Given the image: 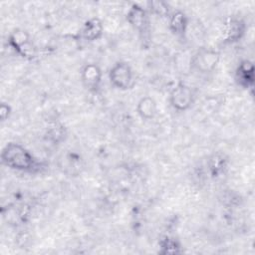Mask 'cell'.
Listing matches in <instances>:
<instances>
[{
    "label": "cell",
    "instance_id": "obj_2",
    "mask_svg": "<svg viewBox=\"0 0 255 255\" xmlns=\"http://www.w3.org/2000/svg\"><path fill=\"white\" fill-rule=\"evenodd\" d=\"M111 84L122 91L132 88L134 84V75L131 67L127 62H118L113 65L109 72Z\"/></svg>",
    "mask_w": 255,
    "mask_h": 255
},
{
    "label": "cell",
    "instance_id": "obj_11",
    "mask_svg": "<svg viewBox=\"0 0 255 255\" xmlns=\"http://www.w3.org/2000/svg\"><path fill=\"white\" fill-rule=\"evenodd\" d=\"M188 26V18L184 12L177 10L168 16V28L176 37H183Z\"/></svg>",
    "mask_w": 255,
    "mask_h": 255
},
{
    "label": "cell",
    "instance_id": "obj_5",
    "mask_svg": "<svg viewBox=\"0 0 255 255\" xmlns=\"http://www.w3.org/2000/svg\"><path fill=\"white\" fill-rule=\"evenodd\" d=\"M168 101L174 110L178 112H184L188 110L193 104L194 94L189 86L179 83L171 90Z\"/></svg>",
    "mask_w": 255,
    "mask_h": 255
},
{
    "label": "cell",
    "instance_id": "obj_16",
    "mask_svg": "<svg viewBox=\"0 0 255 255\" xmlns=\"http://www.w3.org/2000/svg\"><path fill=\"white\" fill-rule=\"evenodd\" d=\"M148 9L151 13L159 17H167L170 15L169 5L163 1H149L147 3Z\"/></svg>",
    "mask_w": 255,
    "mask_h": 255
},
{
    "label": "cell",
    "instance_id": "obj_8",
    "mask_svg": "<svg viewBox=\"0 0 255 255\" xmlns=\"http://www.w3.org/2000/svg\"><path fill=\"white\" fill-rule=\"evenodd\" d=\"M246 25L239 18H230L226 21L223 28V38L225 42L234 43L239 41L245 34Z\"/></svg>",
    "mask_w": 255,
    "mask_h": 255
},
{
    "label": "cell",
    "instance_id": "obj_4",
    "mask_svg": "<svg viewBox=\"0 0 255 255\" xmlns=\"http://www.w3.org/2000/svg\"><path fill=\"white\" fill-rule=\"evenodd\" d=\"M127 20L129 25L138 32L141 40L147 41L149 38V18L147 12L140 5L133 3L128 10Z\"/></svg>",
    "mask_w": 255,
    "mask_h": 255
},
{
    "label": "cell",
    "instance_id": "obj_12",
    "mask_svg": "<svg viewBox=\"0 0 255 255\" xmlns=\"http://www.w3.org/2000/svg\"><path fill=\"white\" fill-rule=\"evenodd\" d=\"M207 166L212 177H220L228 168V157L222 152H215L209 157Z\"/></svg>",
    "mask_w": 255,
    "mask_h": 255
},
{
    "label": "cell",
    "instance_id": "obj_9",
    "mask_svg": "<svg viewBox=\"0 0 255 255\" xmlns=\"http://www.w3.org/2000/svg\"><path fill=\"white\" fill-rule=\"evenodd\" d=\"M235 81L243 89L253 87L254 83V66L249 60H243L236 68Z\"/></svg>",
    "mask_w": 255,
    "mask_h": 255
},
{
    "label": "cell",
    "instance_id": "obj_15",
    "mask_svg": "<svg viewBox=\"0 0 255 255\" xmlns=\"http://www.w3.org/2000/svg\"><path fill=\"white\" fill-rule=\"evenodd\" d=\"M47 136L53 142H59L66 134V129L62 124L52 123L47 128Z\"/></svg>",
    "mask_w": 255,
    "mask_h": 255
},
{
    "label": "cell",
    "instance_id": "obj_6",
    "mask_svg": "<svg viewBox=\"0 0 255 255\" xmlns=\"http://www.w3.org/2000/svg\"><path fill=\"white\" fill-rule=\"evenodd\" d=\"M219 61V53L211 49L199 50L192 59V67L201 73L211 72Z\"/></svg>",
    "mask_w": 255,
    "mask_h": 255
},
{
    "label": "cell",
    "instance_id": "obj_7",
    "mask_svg": "<svg viewBox=\"0 0 255 255\" xmlns=\"http://www.w3.org/2000/svg\"><path fill=\"white\" fill-rule=\"evenodd\" d=\"M102 71L100 67L94 63H89L84 66L81 72V81L84 87L93 93H96L102 83Z\"/></svg>",
    "mask_w": 255,
    "mask_h": 255
},
{
    "label": "cell",
    "instance_id": "obj_10",
    "mask_svg": "<svg viewBox=\"0 0 255 255\" xmlns=\"http://www.w3.org/2000/svg\"><path fill=\"white\" fill-rule=\"evenodd\" d=\"M103 32L104 26L102 21L99 18H91L84 23L80 31V36L88 42H93L100 39Z\"/></svg>",
    "mask_w": 255,
    "mask_h": 255
},
{
    "label": "cell",
    "instance_id": "obj_1",
    "mask_svg": "<svg viewBox=\"0 0 255 255\" xmlns=\"http://www.w3.org/2000/svg\"><path fill=\"white\" fill-rule=\"evenodd\" d=\"M1 161L7 167L24 172H33L38 169L37 158L22 144L8 142L1 151Z\"/></svg>",
    "mask_w": 255,
    "mask_h": 255
},
{
    "label": "cell",
    "instance_id": "obj_17",
    "mask_svg": "<svg viewBox=\"0 0 255 255\" xmlns=\"http://www.w3.org/2000/svg\"><path fill=\"white\" fill-rule=\"evenodd\" d=\"M10 113H11V109H10L9 105L6 103H2L0 106V117L3 122L9 118Z\"/></svg>",
    "mask_w": 255,
    "mask_h": 255
},
{
    "label": "cell",
    "instance_id": "obj_13",
    "mask_svg": "<svg viewBox=\"0 0 255 255\" xmlns=\"http://www.w3.org/2000/svg\"><path fill=\"white\" fill-rule=\"evenodd\" d=\"M156 111V103L148 96L141 98L136 105V113L142 120H151L155 116Z\"/></svg>",
    "mask_w": 255,
    "mask_h": 255
},
{
    "label": "cell",
    "instance_id": "obj_3",
    "mask_svg": "<svg viewBox=\"0 0 255 255\" xmlns=\"http://www.w3.org/2000/svg\"><path fill=\"white\" fill-rule=\"evenodd\" d=\"M8 43L11 48L24 59H34L36 57V48L30 39L29 34L22 29H15L9 35Z\"/></svg>",
    "mask_w": 255,
    "mask_h": 255
},
{
    "label": "cell",
    "instance_id": "obj_14",
    "mask_svg": "<svg viewBox=\"0 0 255 255\" xmlns=\"http://www.w3.org/2000/svg\"><path fill=\"white\" fill-rule=\"evenodd\" d=\"M159 253L160 254H178L181 253V245L179 241L170 236H165L159 240Z\"/></svg>",
    "mask_w": 255,
    "mask_h": 255
}]
</instances>
